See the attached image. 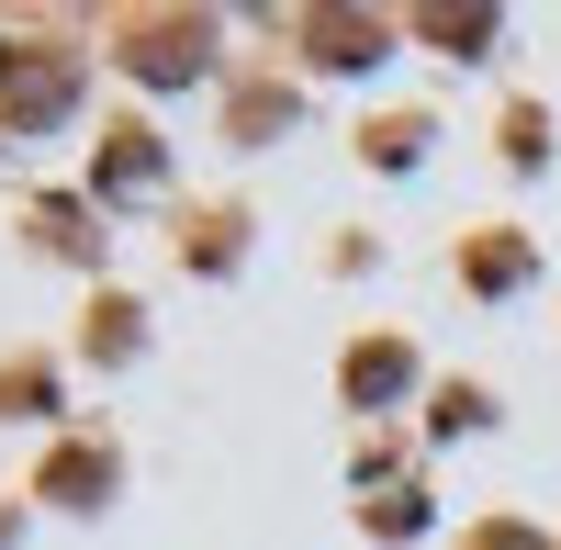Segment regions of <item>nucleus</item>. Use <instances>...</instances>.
Returning <instances> with one entry per match:
<instances>
[{"label":"nucleus","mask_w":561,"mask_h":550,"mask_svg":"<svg viewBox=\"0 0 561 550\" xmlns=\"http://www.w3.org/2000/svg\"><path fill=\"white\" fill-rule=\"evenodd\" d=\"M0 102H12V113H34V124H45V113L68 102V68H57V57H34V68H0Z\"/></svg>","instance_id":"nucleus-1"}]
</instances>
